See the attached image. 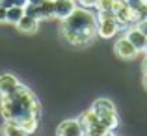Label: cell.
Returning a JSON list of instances; mask_svg holds the SVG:
<instances>
[{
    "label": "cell",
    "instance_id": "cell-13",
    "mask_svg": "<svg viewBox=\"0 0 147 136\" xmlns=\"http://www.w3.org/2000/svg\"><path fill=\"white\" fill-rule=\"evenodd\" d=\"M2 134L6 136H26L28 133H26L22 127H19L17 123H11V121H6L2 127Z\"/></svg>",
    "mask_w": 147,
    "mask_h": 136
},
{
    "label": "cell",
    "instance_id": "cell-23",
    "mask_svg": "<svg viewBox=\"0 0 147 136\" xmlns=\"http://www.w3.org/2000/svg\"><path fill=\"white\" fill-rule=\"evenodd\" d=\"M144 88L147 90V73H144Z\"/></svg>",
    "mask_w": 147,
    "mask_h": 136
},
{
    "label": "cell",
    "instance_id": "cell-22",
    "mask_svg": "<svg viewBox=\"0 0 147 136\" xmlns=\"http://www.w3.org/2000/svg\"><path fill=\"white\" fill-rule=\"evenodd\" d=\"M142 69H144V73H147V54L144 58V64H142Z\"/></svg>",
    "mask_w": 147,
    "mask_h": 136
},
{
    "label": "cell",
    "instance_id": "cell-24",
    "mask_svg": "<svg viewBox=\"0 0 147 136\" xmlns=\"http://www.w3.org/2000/svg\"><path fill=\"white\" fill-rule=\"evenodd\" d=\"M144 50H145V54H147V43H145V49H144Z\"/></svg>",
    "mask_w": 147,
    "mask_h": 136
},
{
    "label": "cell",
    "instance_id": "cell-14",
    "mask_svg": "<svg viewBox=\"0 0 147 136\" xmlns=\"http://www.w3.org/2000/svg\"><path fill=\"white\" fill-rule=\"evenodd\" d=\"M24 15H26V9H24V7H21V6L7 7V22H11V24H17Z\"/></svg>",
    "mask_w": 147,
    "mask_h": 136
},
{
    "label": "cell",
    "instance_id": "cell-3",
    "mask_svg": "<svg viewBox=\"0 0 147 136\" xmlns=\"http://www.w3.org/2000/svg\"><path fill=\"white\" fill-rule=\"evenodd\" d=\"M91 108H93V112L99 116L100 123H102V127H106L108 133H115V129H117L119 125V118H117V112H115V104L112 103L110 99H106V97H100L97 99L93 104H91Z\"/></svg>",
    "mask_w": 147,
    "mask_h": 136
},
{
    "label": "cell",
    "instance_id": "cell-17",
    "mask_svg": "<svg viewBox=\"0 0 147 136\" xmlns=\"http://www.w3.org/2000/svg\"><path fill=\"white\" fill-rule=\"evenodd\" d=\"M0 22H7V7L0 6Z\"/></svg>",
    "mask_w": 147,
    "mask_h": 136
},
{
    "label": "cell",
    "instance_id": "cell-16",
    "mask_svg": "<svg viewBox=\"0 0 147 136\" xmlns=\"http://www.w3.org/2000/svg\"><path fill=\"white\" fill-rule=\"evenodd\" d=\"M97 2L99 0H78V4L82 7H97Z\"/></svg>",
    "mask_w": 147,
    "mask_h": 136
},
{
    "label": "cell",
    "instance_id": "cell-11",
    "mask_svg": "<svg viewBox=\"0 0 147 136\" xmlns=\"http://www.w3.org/2000/svg\"><path fill=\"white\" fill-rule=\"evenodd\" d=\"M17 30L19 32H22V34H28V36H32V34H36L37 32V26H39V21H37L36 17H32V15H28L26 13L24 17L21 19V21L17 22Z\"/></svg>",
    "mask_w": 147,
    "mask_h": 136
},
{
    "label": "cell",
    "instance_id": "cell-5",
    "mask_svg": "<svg viewBox=\"0 0 147 136\" xmlns=\"http://www.w3.org/2000/svg\"><path fill=\"white\" fill-rule=\"evenodd\" d=\"M97 32L104 39L115 36V34L119 32V21H117L114 11H99V15H97Z\"/></svg>",
    "mask_w": 147,
    "mask_h": 136
},
{
    "label": "cell",
    "instance_id": "cell-20",
    "mask_svg": "<svg viewBox=\"0 0 147 136\" xmlns=\"http://www.w3.org/2000/svg\"><path fill=\"white\" fill-rule=\"evenodd\" d=\"M0 6L2 7H11L13 6V0H0Z\"/></svg>",
    "mask_w": 147,
    "mask_h": 136
},
{
    "label": "cell",
    "instance_id": "cell-6",
    "mask_svg": "<svg viewBox=\"0 0 147 136\" xmlns=\"http://www.w3.org/2000/svg\"><path fill=\"white\" fill-rule=\"evenodd\" d=\"M26 13L36 17L37 21H50V19H56L54 17V0H47V2L39 4V6H26L24 7Z\"/></svg>",
    "mask_w": 147,
    "mask_h": 136
},
{
    "label": "cell",
    "instance_id": "cell-18",
    "mask_svg": "<svg viewBox=\"0 0 147 136\" xmlns=\"http://www.w3.org/2000/svg\"><path fill=\"white\" fill-rule=\"evenodd\" d=\"M136 26H138V28H140V30H142V32H144V34H145V36H147V19H142V21H140V22H138V24H136Z\"/></svg>",
    "mask_w": 147,
    "mask_h": 136
},
{
    "label": "cell",
    "instance_id": "cell-19",
    "mask_svg": "<svg viewBox=\"0 0 147 136\" xmlns=\"http://www.w3.org/2000/svg\"><path fill=\"white\" fill-rule=\"evenodd\" d=\"M13 6H21V7H26V6H28V0H13Z\"/></svg>",
    "mask_w": 147,
    "mask_h": 136
},
{
    "label": "cell",
    "instance_id": "cell-2",
    "mask_svg": "<svg viewBox=\"0 0 147 136\" xmlns=\"http://www.w3.org/2000/svg\"><path fill=\"white\" fill-rule=\"evenodd\" d=\"M60 34L67 43L75 47H88L97 37V17L86 7H76L65 21H61Z\"/></svg>",
    "mask_w": 147,
    "mask_h": 136
},
{
    "label": "cell",
    "instance_id": "cell-8",
    "mask_svg": "<svg viewBox=\"0 0 147 136\" xmlns=\"http://www.w3.org/2000/svg\"><path fill=\"white\" fill-rule=\"evenodd\" d=\"M56 134L58 136H78V134H82L80 121L78 119H65V121H61L58 125Z\"/></svg>",
    "mask_w": 147,
    "mask_h": 136
},
{
    "label": "cell",
    "instance_id": "cell-12",
    "mask_svg": "<svg viewBox=\"0 0 147 136\" xmlns=\"http://www.w3.org/2000/svg\"><path fill=\"white\" fill-rule=\"evenodd\" d=\"M19 84L21 82L17 80V76H13V75H0V95L11 93Z\"/></svg>",
    "mask_w": 147,
    "mask_h": 136
},
{
    "label": "cell",
    "instance_id": "cell-1",
    "mask_svg": "<svg viewBox=\"0 0 147 136\" xmlns=\"http://www.w3.org/2000/svg\"><path fill=\"white\" fill-rule=\"evenodd\" d=\"M0 112L4 121L17 123L28 134L36 133L41 121V103L28 86L19 84L11 93L0 95Z\"/></svg>",
    "mask_w": 147,
    "mask_h": 136
},
{
    "label": "cell",
    "instance_id": "cell-15",
    "mask_svg": "<svg viewBox=\"0 0 147 136\" xmlns=\"http://www.w3.org/2000/svg\"><path fill=\"white\" fill-rule=\"evenodd\" d=\"M115 0H99L97 2V9L99 11H114Z\"/></svg>",
    "mask_w": 147,
    "mask_h": 136
},
{
    "label": "cell",
    "instance_id": "cell-25",
    "mask_svg": "<svg viewBox=\"0 0 147 136\" xmlns=\"http://www.w3.org/2000/svg\"><path fill=\"white\" fill-rule=\"evenodd\" d=\"M144 2H147V0H144Z\"/></svg>",
    "mask_w": 147,
    "mask_h": 136
},
{
    "label": "cell",
    "instance_id": "cell-7",
    "mask_svg": "<svg viewBox=\"0 0 147 136\" xmlns=\"http://www.w3.org/2000/svg\"><path fill=\"white\" fill-rule=\"evenodd\" d=\"M114 52H115V56L121 58V60H132V58L136 56L140 50H138L136 47L130 43L127 37H121V39L115 41V45H114Z\"/></svg>",
    "mask_w": 147,
    "mask_h": 136
},
{
    "label": "cell",
    "instance_id": "cell-21",
    "mask_svg": "<svg viewBox=\"0 0 147 136\" xmlns=\"http://www.w3.org/2000/svg\"><path fill=\"white\" fill-rule=\"evenodd\" d=\"M43 2H47V0H28V6H39Z\"/></svg>",
    "mask_w": 147,
    "mask_h": 136
},
{
    "label": "cell",
    "instance_id": "cell-9",
    "mask_svg": "<svg viewBox=\"0 0 147 136\" xmlns=\"http://www.w3.org/2000/svg\"><path fill=\"white\" fill-rule=\"evenodd\" d=\"M75 9L76 6L73 0H54V17L58 21H65Z\"/></svg>",
    "mask_w": 147,
    "mask_h": 136
},
{
    "label": "cell",
    "instance_id": "cell-4",
    "mask_svg": "<svg viewBox=\"0 0 147 136\" xmlns=\"http://www.w3.org/2000/svg\"><path fill=\"white\" fill-rule=\"evenodd\" d=\"M78 121H80V127H82V134H88V136H106V134H110L106 127H102V123H100L99 116L93 112V108L86 110L84 114H80Z\"/></svg>",
    "mask_w": 147,
    "mask_h": 136
},
{
    "label": "cell",
    "instance_id": "cell-10",
    "mask_svg": "<svg viewBox=\"0 0 147 136\" xmlns=\"http://www.w3.org/2000/svg\"><path fill=\"white\" fill-rule=\"evenodd\" d=\"M125 37L130 41L134 47H136L138 50H144L145 49V43H147V36L144 32H142L138 26H130L129 30H127V34H125Z\"/></svg>",
    "mask_w": 147,
    "mask_h": 136
}]
</instances>
